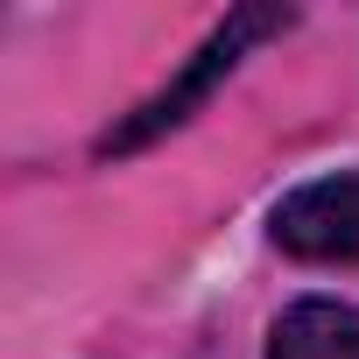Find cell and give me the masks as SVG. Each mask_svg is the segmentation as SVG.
<instances>
[{
  "instance_id": "obj_1",
  "label": "cell",
  "mask_w": 359,
  "mask_h": 359,
  "mask_svg": "<svg viewBox=\"0 0 359 359\" xmlns=\"http://www.w3.org/2000/svg\"><path fill=\"white\" fill-rule=\"evenodd\" d=\"M275 29H289V15H275V8H240V15H226L219 29H212V43L184 64V71H176L148 106H134L120 127H106V141H99V155H134V148H148L155 134H169V127H184L191 113H198V99L261 43V36H275Z\"/></svg>"
},
{
  "instance_id": "obj_2",
  "label": "cell",
  "mask_w": 359,
  "mask_h": 359,
  "mask_svg": "<svg viewBox=\"0 0 359 359\" xmlns=\"http://www.w3.org/2000/svg\"><path fill=\"white\" fill-rule=\"evenodd\" d=\"M275 247L324 268H359V176H317L275 205Z\"/></svg>"
},
{
  "instance_id": "obj_3",
  "label": "cell",
  "mask_w": 359,
  "mask_h": 359,
  "mask_svg": "<svg viewBox=\"0 0 359 359\" xmlns=\"http://www.w3.org/2000/svg\"><path fill=\"white\" fill-rule=\"evenodd\" d=\"M268 359H359V310L331 303V296H310V303L282 310V324L268 338Z\"/></svg>"
}]
</instances>
